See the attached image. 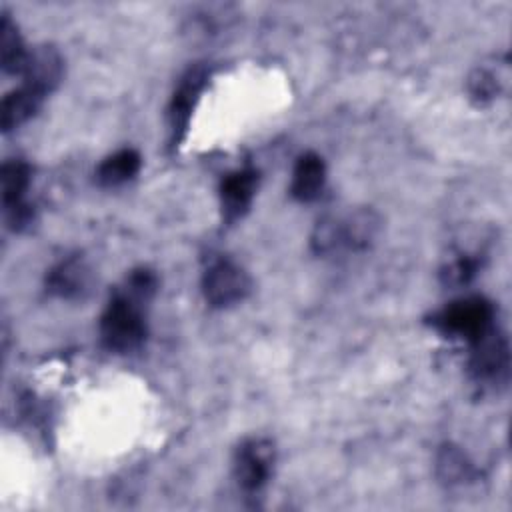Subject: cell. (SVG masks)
<instances>
[{
    "label": "cell",
    "instance_id": "cell-1",
    "mask_svg": "<svg viewBox=\"0 0 512 512\" xmlns=\"http://www.w3.org/2000/svg\"><path fill=\"white\" fill-rule=\"evenodd\" d=\"M156 288L158 278L150 268H136L126 276L100 316V340L106 350L128 354L146 342L148 322L144 306Z\"/></svg>",
    "mask_w": 512,
    "mask_h": 512
},
{
    "label": "cell",
    "instance_id": "cell-2",
    "mask_svg": "<svg viewBox=\"0 0 512 512\" xmlns=\"http://www.w3.org/2000/svg\"><path fill=\"white\" fill-rule=\"evenodd\" d=\"M380 232V218L370 208L328 214L318 220L310 244L318 256L354 254L368 250Z\"/></svg>",
    "mask_w": 512,
    "mask_h": 512
},
{
    "label": "cell",
    "instance_id": "cell-3",
    "mask_svg": "<svg viewBox=\"0 0 512 512\" xmlns=\"http://www.w3.org/2000/svg\"><path fill=\"white\" fill-rule=\"evenodd\" d=\"M432 326L450 338L470 344L496 326V308L484 296L458 298L432 316Z\"/></svg>",
    "mask_w": 512,
    "mask_h": 512
},
{
    "label": "cell",
    "instance_id": "cell-4",
    "mask_svg": "<svg viewBox=\"0 0 512 512\" xmlns=\"http://www.w3.org/2000/svg\"><path fill=\"white\" fill-rule=\"evenodd\" d=\"M468 374L478 386H500L510 372V346L506 334L494 326L478 340L470 342Z\"/></svg>",
    "mask_w": 512,
    "mask_h": 512
},
{
    "label": "cell",
    "instance_id": "cell-5",
    "mask_svg": "<svg viewBox=\"0 0 512 512\" xmlns=\"http://www.w3.org/2000/svg\"><path fill=\"white\" fill-rule=\"evenodd\" d=\"M252 290L248 272L234 260L214 258L202 274V294L212 308H228L240 304Z\"/></svg>",
    "mask_w": 512,
    "mask_h": 512
},
{
    "label": "cell",
    "instance_id": "cell-6",
    "mask_svg": "<svg viewBox=\"0 0 512 512\" xmlns=\"http://www.w3.org/2000/svg\"><path fill=\"white\" fill-rule=\"evenodd\" d=\"M276 462L274 442L268 438H248L234 452V478L246 494L260 492Z\"/></svg>",
    "mask_w": 512,
    "mask_h": 512
},
{
    "label": "cell",
    "instance_id": "cell-7",
    "mask_svg": "<svg viewBox=\"0 0 512 512\" xmlns=\"http://www.w3.org/2000/svg\"><path fill=\"white\" fill-rule=\"evenodd\" d=\"M210 72L202 64L190 66L178 80V86L168 104V130H170V144L178 146L186 136L190 126L192 112L200 100V94L206 88Z\"/></svg>",
    "mask_w": 512,
    "mask_h": 512
},
{
    "label": "cell",
    "instance_id": "cell-8",
    "mask_svg": "<svg viewBox=\"0 0 512 512\" xmlns=\"http://www.w3.org/2000/svg\"><path fill=\"white\" fill-rule=\"evenodd\" d=\"M32 168L26 160L12 158L2 166V206L6 222L12 230L20 232L34 220V208L26 200L30 188Z\"/></svg>",
    "mask_w": 512,
    "mask_h": 512
},
{
    "label": "cell",
    "instance_id": "cell-9",
    "mask_svg": "<svg viewBox=\"0 0 512 512\" xmlns=\"http://www.w3.org/2000/svg\"><path fill=\"white\" fill-rule=\"evenodd\" d=\"M260 182V174L254 168H238L226 174L220 182V212L226 224L240 220L252 206Z\"/></svg>",
    "mask_w": 512,
    "mask_h": 512
},
{
    "label": "cell",
    "instance_id": "cell-10",
    "mask_svg": "<svg viewBox=\"0 0 512 512\" xmlns=\"http://www.w3.org/2000/svg\"><path fill=\"white\" fill-rule=\"evenodd\" d=\"M92 286V270L88 262L74 254L56 262L46 274V290L62 300H78Z\"/></svg>",
    "mask_w": 512,
    "mask_h": 512
},
{
    "label": "cell",
    "instance_id": "cell-11",
    "mask_svg": "<svg viewBox=\"0 0 512 512\" xmlns=\"http://www.w3.org/2000/svg\"><path fill=\"white\" fill-rule=\"evenodd\" d=\"M64 72V60L52 46H36L28 52L26 66L22 70V82L34 86L46 96L60 84Z\"/></svg>",
    "mask_w": 512,
    "mask_h": 512
},
{
    "label": "cell",
    "instance_id": "cell-12",
    "mask_svg": "<svg viewBox=\"0 0 512 512\" xmlns=\"http://www.w3.org/2000/svg\"><path fill=\"white\" fill-rule=\"evenodd\" d=\"M326 182V164L322 156L316 152H304L292 170V184H290V194L298 202H314Z\"/></svg>",
    "mask_w": 512,
    "mask_h": 512
},
{
    "label": "cell",
    "instance_id": "cell-13",
    "mask_svg": "<svg viewBox=\"0 0 512 512\" xmlns=\"http://www.w3.org/2000/svg\"><path fill=\"white\" fill-rule=\"evenodd\" d=\"M46 94L36 90L34 86L20 84L16 90L8 92L2 100V128L4 132H10L24 122H28L42 106Z\"/></svg>",
    "mask_w": 512,
    "mask_h": 512
},
{
    "label": "cell",
    "instance_id": "cell-14",
    "mask_svg": "<svg viewBox=\"0 0 512 512\" xmlns=\"http://www.w3.org/2000/svg\"><path fill=\"white\" fill-rule=\"evenodd\" d=\"M436 476L446 486H462L476 478V468L462 448L444 444L436 454Z\"/></svg>",
    "mask_w": 512,
    "mask_h": 512
},
{
    "label": "cell",
    "instance_id": "cell-15",
    "mask_svg": "<svg viewBox=\"0 0 512 512\" xmlns=\"http://www.w3.org/2000/svg\"><path fill=\"white\" fill-rule=\"evenodd\" d=\"M140 164H142V158L134 148L116 150L114 154L106 156L100 162L96 170V180L100 186H106V188L122 186L138 174Z\"/></svg>",
    "mask_w": 512,
    "mask_h": 512
},
{
    "label": "cell",
    "instance_id": "cell-16",
    "mask_svg": "<svg viewBox=\"0 0 512 512\" xmlns=\"http://www.w3.org/2000/svg\"><path fill=\"white\" fill-rule=\"evenodd\" d=\"M28 48L24 46L16 24L10 20V16L2 14L0 22V56H2V70L6 74H22L26 60H28Z\"/></svg>",
    "mask_w": 512,
    "mask_h": 512
},
{
    "label": "cell",
    "instance_id": "cell-17",
    "mask_svg": "<svg viewBox=\"0 0 512 512\" xmlns=\"http://www.w3.org/2000/svg\"><path fill=\"white\" fill-rule=\"evenodd\" d=\"M504 78L498 66H478L468 76V94L476 104H490L504 90Z\"/></svg>",
    "mask_w": 512,
    "mask_h": 512
},
{
    "label": "cell",
    "instance_id": "cell-18",
    "mask_svg": "<svg viewBox=\"0 0 512 512\" xmlns=\"http://www.w3.org/2000/svg\"><path fill=\"white\" fill-rule=\"evenodd\" d=\"M480 266H482V260L478 258V254L460 252L456 258H452L450 262H446L442 266L440 280L444 286L462 288L472 282V278L478 274Z\"/></svg>",
    "mask_w": 512,
    "mask_h": 512
}]
</instances>
